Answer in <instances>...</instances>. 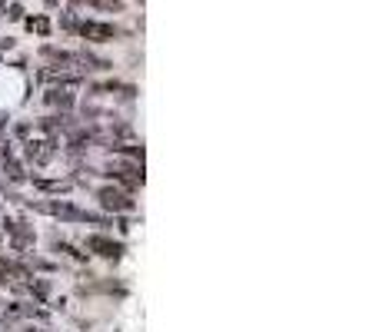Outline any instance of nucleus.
Masks as SVG:
<instances>
[{
  "label": "nucleus",
  "instance_id": "1",
  "mask_svg": "<svg viewBox=\"0 0 379 332\" xmlns=\"http://www.w3.org/2000/svg\"><path fill=\"white\" fill-rule=\"evenodd\" d=\"M97 199H100V206L106 213H134L137 210V199L130 197V193H123L120 186H100L97 190Z\"/></svg>",
  "mask_w": 379,
  "mask_h": 332
},
{
  "label": "nucleus",
  "instance_id": "2",
  "mask_svg": "<svg viewBox=\"0 0 379 332\" xmlns=\"http://www.w3.org/2000/svg\"><path fill=\"white\" fill-rule=\"evenodd\" d=\"M83 249H87V256H104L110 263H117L123 256V242L113 240V236H104V233H90L87 240H83Z\"/></svg>",
  "mask_w": 379,
  "mask_h": 332
},
{
  "label": "nucleus",
  "instance_id": "3",
  "mask_svg": "<svg viewBox=\"0 0 379 332\" xmlns=\"http://www.w3.org/2000/svg\"><path fill=\"white\" fill-rule=\"evenodd\" d=\"M76 33L83 37V40H90V44H110V40H117L120 31L113 27V24H104V20H83Z\"/></svg>",
  "mask_w": 379,
  "mask_h": 332
},
{
  "label": "nucleus",
  "instance_id": "4",
  "mask_svg": "<svg viewBox=\"0 0 379 332\" xmlns=\"http://www.w3.org/2000/svg\"><path fill=\"white\" fill-rule=\"evenodd\" d=\"M37 126H40L44 133L57 136L61 130H74V117H70V113H54V117H40V120H37Z\"/></svg>",
  "mask_w": 379,
  "mask_h": 332
},
{
  "label": "nucleus",
  "instance_id": "5",
  "mask_svg": "<svg viewBox=\"0 0 379 332\" xmlns=\"http://www.w3.org/2000/svg\"><path fill=\"white\" fill-rule=\"evenodd\" d=\"M33 190H40V193H70L74 180H44V176H33Z\"/></svg>",
  "mask_w": 379,
  "mask_h": 332
},
{
  "label": "nucleus",
  "instance_id": "6",
  "mask_svg": "<svg viewBox=\"0 0 379 332\" xmlns=\"http://www.w3.org/2000/svg\"><path fill=\"white\" fill-rule=\"evenodd\" d=\"M44 100H47L50 106H61L63 113H67V110H70V106L76 103V97H74L70 90H63V87H54V90H47V93H44Z\"/></svg>",
  "mask_w": 379,
  "mask_h": 332
},
{
  "label": "nucleus",
  "instance_id": "7",
  "mask_svg": "<svg viewBox=\"0 0 379 332\" xmlns=\"http://www.w3.org/2000/svg\"><path fill=\"white\" fill-rule=\"evenodd\" d=\"M27 289H31V296H37V302H50V283H47V279H37V276H33L31 283H27Z\"/></svg>",
  "mask_w": 379,
  "mask_h": 332
},
{
  "label": "nucleus",
  "instance_id": "8",
  "mask_svg": "<svg viewBox=\"0 0 379 332\" xmlns=\"http://www.w3.org/2000/svg\"><path fill=\"white\" fill-rule=\"evenodd\" d=\"M24 266H27V269H40V272H57L61 269V266H57V263H50V259H44V256H27V263H24Z\"/></svg>",
  "mask_w": 379,
  "mask_h": 332
},
{
  "label": "nucleus",
  "instance_id": "9",
  "mask_svg": "<svg viewBox=\"0 0 379 332\" xmlns=\"http://www.w3.org/2000/svg\"><path fill=\"white\" fill-rule=\"evenodd\" d=\"M24 24H27V31H37L40 37H50V20L47 17H27Z\"/></svg>",
  "mask_w": 379,
  "mask_h": 332
},
{
  "label": "nucleus",
  "instance_id": "10",
  "mask_svg": "<svg viewBox=\"0 0 379 332\" xmlns=\"http://www.w3.org/2000/svg\"><path fill=\"white\" fill-rule=\"evenodd\" d=\"M7 180L10 183H24L27 173H24V163L20 160H7Z\"/></svg>",
  "mask_w": 379,
  "mask_h": 332
},
{
  "label": "nucleus",
  "instance_id": "11",
  "mask_svg": "<svg viewBox=\"0 0 379 332\" xmlns=\"http://www.w3.org/2000/svg\"><path fill=\"white\" fill-rule=\"evenodd\" d=\"M3 10H7V20H24V7L20 3H7Z\"/></svg>",
  "mask_w": 379,
  "mask_h": 332
},
{
  "label": "nucleus",
  "instance_id": "12",
  "mask_svg": "<svg viewBox=\"0 0 379 332\" xmlns=\"http://www.w3.org/2000/svg\"><path fill=\"white\" fill-rule=\"evenodd\" d=\"M14 47H17L14 37H3V40H0V50H3V53H7V50H14Z\"/></svg>",
  "mask_w": 379,
  "mask_h": 332
},
{
  "label": "nucleus",
  "instance_id": "13",
  "mask_svg": "<svg viewBox=\"0 0 379 332\" xmlns=\"http://www.w3.org/2000/svg\"><path fill=\"white\" fill-rule=\"evenodd\" d=\"M97 10H123V3H93Z\"/></svg>",
  "mask_w": 379,
  "mask_h": 332
},
{
  "label": "nucleus",
  "instance_id": "14",
  "mask_svg": "<svg viewBox=\"0 0 379 332\" xmlns=\"http://www.w3.org/2000/svg\"><path fill=\"white\" fill-rule=\"evenodd\" d=\"M14 133H17V136H27V133H31V123H17Z\"/></svg>",
  "mask_w": 379,
  "mask_h": 332
},
{
  "label": "nucleus",
  "instance_id": "15",
  "mask_svg": "<svg viewBox=\"0 0 379 332\" xmlns=\"http://www.w3.org/2000/svg\"><path fill=\"white\" fill-rule=\"evenodd\" d=\"M0 306H3V302H0Z\"/></svg>",
  "mask_w": 379,
  "mask_h": 332
}]
</instances>
